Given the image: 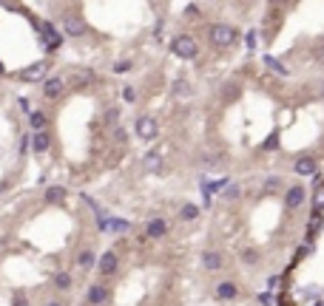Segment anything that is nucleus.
Wrapping results in <instances>:
<instances>
[{
    "instance_id": "nucleus-1",
    "label": "nucleus",
    "mask_w": 324,
    "mask_h": 306,
    "mask_svg": "<svg viewBox=\"0 0 324 306\" xmlns=\"http://www.w3.org/2000/svg\"><path fill=\"white\" fill-rule=\"evenodd\" d=\"M176 57H182V60H194L197 57V40L191 37V34H179L174 37V43H171Z\"/></svg>"
},
{
    "instance_id": "nucleus-2",
    "label": "nucleus",
    "mask_w": 324,
    "mask_h": 306,
    "mask_svg": "<svg viewBox=\"0 0 324 306\" xmlns=\"http://www.w3.org/2000/svg\"><path fill=\"white\" fill-rule=\"evenodd\" d=\"M210 40L216 45H233V40H236V32H233L231 26H225V23H216V26H210Z\"/></svg>"
},
{
    "instance_id": "nucleus-3",
    "label": "nucleus",
    "mask_w": 324,
    "mask_h": 306,
    "mask_svg": "<svg viewBox=\"0 0 324 306\" xmlns=\"http://www.w3.org/2000/svg\"><path fill=\"white\" fill-rule=\"evenodd\" d=\"M63 32L69 37H80V34H85V20L77 17V14H66L63 17Z\"/></svg>"
},
{
    "instance_id": "nucleus-4",
    "label": "nucleus",
    "mask_w": 324,
    "mask_h": 306,
    "mask_svg": "<svg viewBox=\"0 0 324 306\" xmlns=\"http://www.w3.org/2000/svg\"><path fill=\"white\" fill-rule=\"evenodd\" d=\"M46 71H48V63H35V66H29L20 71V79L23 82H40V79L46 77ZM46 82V79H43Z\"/></svg>"
},
{
    "instance_id": "nucleus-5",
    "label": "nucleus",
    "mask_w": 324,
    "mask_h": 306,
    "mask_svg": "<svg viewBox=\"0 0 324 306\" xmlns=\"http://www.w3.org/2000/svg\"><path fill=\"white\" fill-rule=\"evenodd\" d=\"M137 136L145 139V142H151V139L157 136V122H154V116H139L137 119Z\"/></svg>"
},
{
    "instance_id": "nucleus-6",
    "label": "nucleus",
    "mask_w": 324,
    "mask_h": 306,
    "mask_svg": "<svg viewBox=\"0 0 324 306\" xmlns=\"http://www.w3.org/2000/svg\"><path fill=\"white\" fill-rule=\"evenodd\" d=\"M85 301H88L91 306L105 304V301H108V286H100V283H94L91 289H88V295H85Z\"/></svg>"
},
{
    "instance_id": "nucleus-7",
    "label": "nucleus",
    "mask_w": 324,
    "mask_h": 306,
    "mask_svg": "<svg viewBox=\"0 0 324 306\" xmlns=\"http://www.w3.org/2000/svg\"><path fill=\"white\" fill-rule=\"evenodd\" d=\"M43 94H46L48 100H57L60 94H63V79L60 77H48L43 82Z\"/></svg>"
},
{
    "instance_id": "nucleus-8",
    "label": "nucleus",
    "mask_w": 324,
    "mask_h": 306,
    "mask_svg": "<svg viewBox=\"0 0 324 306\" xmlns=\"http://www.w3.org/2000/svg\"><path fill=\"white\" fill-rule=\"evenodd\" d=\"M304 196H307V193H304V187H299V184H296V187H290V190H287V196H284V204H287L290 210H296V207H301Z\"/></svg>"
},
{
    "instance_id": "nucleus-9",
    "label": "nucleus",
    "mask_w": 324,
    "mask_h": 306,
    "mask_svg": "<svg viewBox=\"0 0 324 306\" xmlns=\"http://www.w3.org/2000/svg\"><path fill=\"white\" fill-rule=\"evenodd\" d=\"M293 170H296L299 176H313V173H316V159H313V156H301V159H296Z\"/></svg>"
},
{
    "instance_id": "nucleus-10",
    "label": "nucleus",
    "mask_w": 324,
    "mask_h": 306,
    "mask_svg": "<svg viewBox=\"0 0 324 306\" xmlns=\"http://www.w3.org/2000/svg\"><path fill=\"white\" fill-rule=\"evenodd\" d=\"M239 295V289H236V283L231 281H222L219 286H216V298H222V301H233Z\"/></svg>"
},
{
    "instance_id": "nucleus-11",
    "label": "nucleus",
    "mask_w": 324,
    "mask_h": 306,
    "mask_svg": "<svg viewBox=\"0 0 324 306\" xmlns=\"http://www.w3.org/2000/svg\"><path fill=\"white\" fill-rule=\"evenodd\" d=\"M97 270L103 272V275H111V272H117V255H114V252H105L103 258H100V264H97Z\"/></svg>"
},
{
    "instance_id": "nucleus-12",
    "label": "nucleus",
    "mask_w": 324,
    "mask_h": 306,
    "mask_svg": "<svg viewBox=\"0 0 324 306\" xmlns=\"http://www.w3.org/2000/svg\"><path fill=\"white\" fill-rule=\"evenodd\" d=\"M202 267H205V270H219L222 267V255L219 252H213V249H208V252H202Z\"/></svg>"
},
{
    "instance_id": "nucleus-13",
    "label": "nucleus",
    "mask_w": 324,
    "mask_h": 306,
    "mask_svg": "<svg viewBox=\"0 0 324 306\" xmlns=\"http://www.w3.org/2000/svg\"><path fill=\"white\" fill-rule=\"evenodd\" d=\"M48 145H51V139H48V134H43V131L32 136V147H35L37 153H43V150H48Z\"/></svg>"
},
{
    "instance_id": "nucleus-14",
    "label": "nucleus",
    "mask_w": 324,
    "mask_h": 306,
    "mask_svg": "<svg viewBox=\"0 0 324 306\" xmlns=\"http://www.w3.org/2000/svg\"><path fill=\"white\" fill-rule=\"evenodd\" d=\"M165 230H168V227H165V221H162V218H154L145 233H148V238H162V236H165Z\"/></svg>"
},
{
    "instance_id": "nucleus-15",
    "label": "nucleus",
    "mask_w": 324,
    "mask_h": 306,
    "mask_svg": "<svg viewBox=\"0 0 324 306\" xmlns=\"http://www.w3.org/2000/svg\"><path fill=\"white\" fill-rule=\"evenodd\" d=\"M236 97H239V85H236V82H225V85H222V100L233 102Z\"/></svg>"
},
{
    "instance_id": "nucleus-16",
    "label": "nucleus",
    "mask_w": 324,
    "mask_h": 306,
    "mask_svg": "<svg viewBox=\"0 0 324 306\" xmlns=\"http://www.w3.org/2000/svg\"><path fill=\"white\" fill-rule=\"evenodd\" d=\"M77 267H80V270H91L94 267V252L91 249H82L80 255H77Z\"/></svg>"
},
{
    "instance_id": "nucleus-17",
    "label": "nucleus",
    "mask_w": 324,
    "mask_h": 306,
    "mask_svg": "<svg viewBox=\"0 0 324 306\" xmlns=\"http://www.w3.org/2000/svg\"><path fill=\"white\" fill-rule=\"evenodd\" d=\"M179 218H182V221H194V218H199V207L197 204H185V207L179 210Z\"/></svg>"
},
{
    "instance_id": "nucleus-18",
    "label": "nucleus",
    "mask_w": 324,
    "mask_h": 306,
    "mask_svg": "<svg viewBox=\"0 0 324 306\" xmlns=\"http://www.w3.org/2000/svg\"><path fill=\"white\" fill-rule=\"evenodd\" d=\"M63 199H66V187H48L46 190V202L57 204V202H63Z\"/></svg>"
},
{
    "instance_id": "nucleus-19",
    "label": "nucleus",
    "mask_w": 324,
    "mask_h": 306,
    "mask_svg": "<svg viewBox=\"0 0 324 306\" xmlns=\"http://www.w3.org/2000/svg\"><path fill=\"white\" fill-rule=\"evenodd\" d=\"M46 125H48V116H46L43 111H35V113H32V128H37V134H40Z\"/></svg>"
},
{
    "instance_id": "nucleus-20",
    "label": "nucleus",
    "mask_w": 324,
    "mask_h": 306,
    "mask_svg": "<svg viewBox=\"0 0 324 306\" xmlns=\"http://www.w3.org/2000/svg\"><path fill=\"white\" fill-rule=\"evenodd\" d=\"M54 286H57V289H69L71 286V275L69 272H57V275H54Z\"/></svg>"
},
{
    "instance_id": "nucleus-21",
    "label": "nucleus",
    "mask_w": 324,
    "mask_h": 306,
    "mask_svg": "<svg viewBox=\"0 0 324 306\" xmlns=\"http://www.w3.org/2000/svg\"><path fill=\"white\" fill-rule=\"evenodd\" d=\"M160 165H162L160 153H148L145 156V170H160Z\"/></svg>"
},
{
    "instance_id": "nucleus-22",
    "label": "nucleus",
    "mask_w": 324,
    "mask_h": 306,
    "mask_svg": "<svg viewBox=\"0 0 324 306\" xmlns=\"http://www.w3.org/2000/svg\"><path fill=\"white\" fill-rule=\"evenodd\" d=\"M265 63H267V66H270V68H273V71H276V74H282V77H284V74H287V68L282 66V63H279L276 57H265Z\"/></svg>"
},
{
    "instance_id": "nucleus-23",
    "label": "nucleus",
    "mask_w": 324,
    "mask_h": 306,
    "mask_svg": "<svg viewBox=\"0 0 324 306\" xmlns=\"http://www.w3.org/2000/svg\"><path fill=\"white\" fill-rule=\"evenodd\" d=\"M174 94H179V97H188V94H191V88H188V82H185V79H176Z\"/></svg>"
},
{
    "instance_id": "nucleus-24",
    "label": "nucleus",
    "mask_w": 324,
    "mask_h": 306,
    "mask_svg": "<svg viewBox=\"0 0 324 306\" xmlns=\"http://www.w3.org/2000/svg\"><path fill=\"white\" fill-rule=\"evenodd\" d=\"M128 221H122V218H111V230H128Z\"/></svg>"
},
{
    "instance_id": "nucleus-25",
    "label": "nucleus",
    "mask_w": 324,
    "mask_h": 306,
    "mask_svg": "<svg viewBox=\"0 0 324 306\" xmlns=\"http://www.w3.org/2000/svg\"><path fill=\"white\" fill-rule=\"evenodd\" d=\"M236 196H239V187H236V184H231V187L225 190V199H228V202H233Z\"/></svg>"
},
{
    "instance_id": "nucleus-26",
    "label": "nucleus",
    "mask_w": 324,
    "mask_h": 306,
    "mask_svg": "<svg viewBox=\"0 0 324 306\" xmlns=\"http://www.w3.org/2000/svg\"><path fill=\"white\" fill-rule=\"evenodd\" d=\"M122 100H125V102H134V100H137L134 88H125V91H122Z\"/></svg>"
},
{
    "instance_id": "nucleus-27",
    "label": "nucleus",
    "mask_w": 324,
    "mask_h": 306,
    "mask_svg": "<svg viewBox=\"0 0 324 306\" xmlns=\"http://www.w3.org/2000/svg\"><path fill=\"white\" fill-rule=\"evenodd\" d=\"M322 210H324V190L316 196V213H322Z\"/></svg>"
},
{
    "instance_id": "nucleus-28",
    "label": "nucleus",
    "mask_w": 324,
    "mask_h": 306,
    "mask_svg": "<svg viewBox=\"0 0 324 306\" xmlns=\"http://www.w3.org/2000/svg\"><path fill=\"white\" fill-rule=\"evenodd\" d=\"M12 306H29V301H26V295H14Z\"/></svg>"
},
{
    "instance_id": "nucleus-29",
    "label": "nucleus",
    "mask_w": 324,
    "mask_h": 306,
    "mask_svg": "<svg viewBox=\"0 0 324 306\" xmlns=\"http://www.w3.org/2000/svg\"><path fill=\"white\" fill-rule=\"evenodd\" d=\"M117 71H120V74H122V71H128V68H131V63H128V60H122V63H117Z\"/></svg>"
},
{
    "instance_id": "nucleus-30",
    "label": "nucleus",
    "mask_w": 324,
    "mask_h": 306,
    "mask_svg": "<svg viewBox=\"0 0 324 306\" xmlns=\"http://www.w3.org/2000/svg\"><path fill=\"white\" fill-rule=\"evenodd\" d=\"M276 142H279V134H273V136L265 142V150H267V147H276Z\"/></svg>"
},
{
    "instance_id": "nucleus-31",
    "label": "nucleus",
    "mask_w": 324,
    "mask_h": 306,
    "mask_svg": "<svg viewBox=\"0 0 324 306\" xmlns=\"http://www.w3.org/2000/svg\"><path fill=\"white\" fill-rule=\"evenodd\" d=\"M242 258H244V261H250V264H253V261H256V252H253V249H247V252H242Z\"/></svg>"
},
{
    "instance_id": "nucleus-32",
    "label": "nucleus",
    "mask_w": 324,
    "mask_h": 306,
    "mask_svg": "<svg viewBox=\"0 0 324 306\" xmlns=\"http://www.w3.org/2000/svg\"><path fill=\"white\" fill-rule=\"evenodd\" d=\"M276 187H279V179H270V181L265 184V190H276Z\"/></svg>"
},
{
    "instance_id": "nucleus-33",
    "label": "nucleus",
    "mask_w": 324,
    "mask_h": 306,
    "mask_svg": "<svg viewBox=\"0 0 324 306\" xmlns=\"http://www.w3.org/2000/svg\"><path fill=\"white\" fill-rule=\"evenodd\" d=\"M105 119H108V122H117V111H114V108H111V111L105 113Z\"/></svg>"
},
{
    "instance_id": "nucleus-34",
    "label": "nucleus",
    "mask_w": 324,
    "mask_h": 306,
    "mask_svg": "<svg viewBox=\"0 0 324 306\" xmlns=\"http://www.w3.org/2000/svg\"><path fill=\"white\" fill-rule=\"evenodd\" d=\"M114 139H117V142H122V139H125V131H120V128H117V131H114Z\"/></svg>"
},
{
    "instance_id": "nucleus-35",
    "label": "nucleus",
    "mask_w": 324,
    "mask_h": 306,
    "mask_svg": "<svg viewBox=\"0 0 324 306\" xmlns=\"http://www.w3.org/2000/svg\"><path fill=\"white\" fill-rule=\"evenodd\" d=\"M247 45H250V48L256 45V32H250V34H247Z\"/></svg>"
},
{
    "instance_id": "nucleus-36",
    "label": "nucleus",
    "mask_w": 324,
    "mask_h": 306,
    "mask_svg": "<svg viewBox=\"0 0 324 306\" xmlns=\"http://www.w3.org/2000/svg\"><path fill=\"white\" fill-rule=\"evenodd\" d=\"M316 60H319V63H324V48H316Z\"/></svg>"
},
{
    "instance_id": "nucleus-37",
    "label": "nucleus",
    "mask_w": 324,
    "mask_h": 306,
    "mask_svg": "<svg viewBox=\"0 0 324 306\" xmlns=\"http://www.w3.org/2000/svg\"><path fill=\"white\" fill-rule=\"evenodd\" d=\"M48 306H63V304H48Z\"/></svg>"
},
{
    "instance_id": "nucleus-38",
    "label": "nucleus",
    "mask_w": 324,
    "mask_h": 306,
    "mask_svg": "<svg viewBox=\"0 0 324 306\" xmlns=\"http://www.w3.org/2000/svg\"><path fill=\"white\" fill-rule=\"evenodd\" d=\"M0 74H3V63H0Z\"/></svg>"
},
{
    "instance_id": "nucleus-39",
    "label": "nucleus",
    "mask_w": 324,
    "mask_h": 306,
    "mask_svg": "<svg viewBox=\"0 0 324 306\" xmlns=\"http://www.w3.org/2000/svg\"><path fill=\"white\" fill-rule=\"evenodd\" d=\"M316 306H324V304H316Z\"/></svg>"
}]
</instances>
